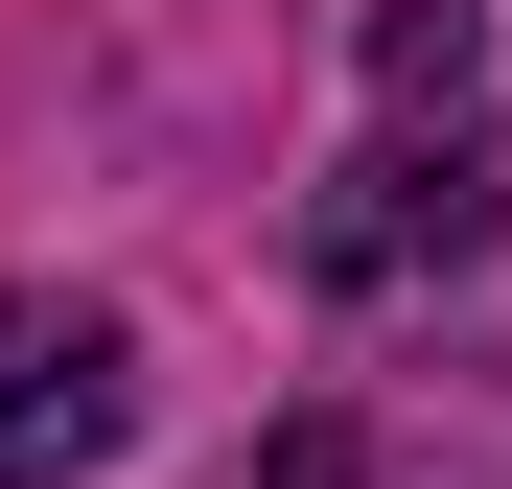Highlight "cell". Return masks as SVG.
Segmentation results:
<instances>
[{
	"label": "cell",
	"instance_id": "6da1fadb",
	"mask_svg": "<svg viewBox=\"0 0 512 489\" xmlns=\"http://www.w3.org/2000/svg\"><path fill=\"white\" fill-rule=\"evenodd\" d=\"M489 210H512V163H489V117H443V140L396 117V140L350 163V187L303 210V257H326V280L373 303V280H419V257H489Z\"/></svg>",
	"mask_w": 512,
	"mask_h": 489
},
{
	"label": "cell",
	"instance_id": "7a4b0ae2",
	"mask_svg": "<svg viewBox=\"0 0 512 489\" xmlns=\"http://www.w3.org/2000/svg\"><path fill=\"white\" fill-rule=\"evenodd\" d=\"M140 420V350L94 303H47V280H0V489H70V466H117Z\"/></svg>",
	"mask_w": 512,
	"mask_h": 489
},
{
	"label": "cell",
	"instance_id": "3957f363",
	"mask_svg": "<svg viewBox=\"0 0 512 489\" xmlns=\"http://www.w3.org/2000/svg\"><path fill=\"white\" fill-rule=\"evenodd\" d=\"M373 70H396V117H466V70H489V0H373Z\"/></svg>",
	"mask_w": 512,
	"mask_h": 489
}]
</instances>
